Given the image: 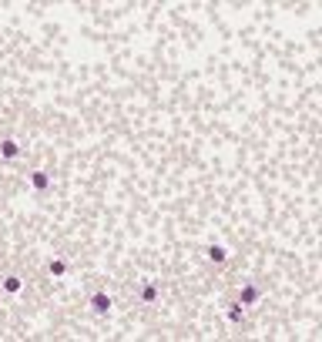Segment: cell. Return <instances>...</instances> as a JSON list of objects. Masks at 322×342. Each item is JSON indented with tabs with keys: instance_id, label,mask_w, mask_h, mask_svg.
I'll return each instance as SVG.
<instances>
[{
	"instance_id": "cell-1",
	"label": "cell",
	"mask_w": 322,
	"mask_h": 342,
	"mask_svg": "<svg viewBox=\"0 0 322 342\" xmlns=\"http://www.w3.org/2000/svg\"><path fill=\"white\" fill-rule=\"evenodd\" d=\"M91 309H94L97 315L111 312V295H108V292H94V295H91Z\"/></svg>"
},
{
	"instance_id": "cell-2",
	"label": "cell",
	"mask_w": 322,
	"mask_h": 342,
	"mask_svg": "<svg viewBox=\"0 0 322 342\" xmlns=\"http://www.w3.org/2000/svg\"><path fill=\"white\" fill-rule=\"evenodd\" d=\"M259 302V288L255 285H245L242 292H238V305H255Z\"/></svg>"
},
{
	"instance_id": "cell-3",
	"label": "cell",
	"mask_w": 322,
	"mask_h": 342,
	"mask_svg": "<svg viewBox=\"0 0 322 342\" xmlns=\"http://www.w3.org/2000/svg\"><path fill=\"white\" fill-rule=\"evenodd\" d=\"M20 154V144L14 138H7V141H0V158H17Z\"/></svg>"
},
{
	"instance_id": "cell-4",
	"label": "cell",
	"mask_w": 322,
	"mask_h": 342,
	"mask_svg": "<svg viewBox=\"0 0 322 342\" xmlns=\"http://www.w3.org/2000/svg\"><path fill=\"white\" fill-rule=\"evenodd\" d=\"M30 185H34V191H44L51 185V174H47V171H34V174H30Z\"/></svg>"
},
{
	"instance_id": "cell-5",
	"label": "cell",
	"mask_w": 322,
	"mask_h": 342,
	"mask_svg": "<svg viewBox=\"0 0 322 342\" xmlns=\"http://www.w3.org/2000/svg\"><path fill=\"white\" fill-rule=\"evenodd\" d=\"M47 272H51L54 279H60V275H67V262H64V258H51V262H47Z\"/></svg>"
},
{
	"instance_id": "cell-6",
	"label": "cell",
	"mask_w": 322,
	"mask_h": 342,
	"mask_svg": "<svg viewBox=\"0 0 322 342\" xmlns=\"http://www.w3.org/2000/svg\"><path fill=\"white\" fill-rule=\"evenodd\" d=\"M208 258H211V262H225L228 252H225L222 245H208Z\"/></svg>"
},
{
	"instance_id": "cell-7",
	"label": "cell",
	"mask_w": 322,
	"mask_h": 342,
	"mask_svg": "<svg viewBox=\"0 0 322 342\" xmlns=\"http://www.w3.org/2000/svg\"><path fill=\"white\" fill-rule=\"evenodd\" d=\"M20 285H24V282H20L17 275H7V279H3V288H7L10 295H14V292H20Z\"/></svg>"
},
{
	"instance_id": "cell-8",
	"label": "cell",
	"mask_w": 322,
	"mask_h": 342,
	"mask_svg": "<svg viewBox=\"0 0 322 342\" xmlns=\"http://www.w3.org/2000/svg\"><path fill=\"white\" fill-rule=\"evenodd\" d=\"M141 299H145V302H154V299H158V288H154V285H145V288H141Z\"/></svg>"
},
{
	"instance_id": "cell-9",
	"label": "cell",
	"mask_w": 322,
	"mask_h": 342,
	"mask_svg": "<svg viewBox=\"0 0 322 342\" xmlns=\"http://www.w3.org/2000/svg\"><path fill=\"white\" fill-rule=\"evenodd\" d=\"M228 319H232V322H242V305H232V309H228Z\"/></svg>"
}]
</instances>
